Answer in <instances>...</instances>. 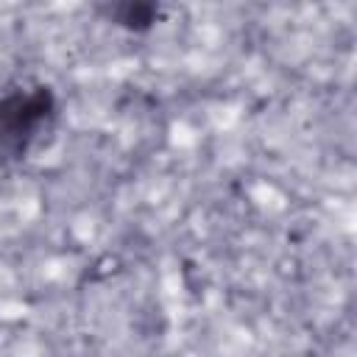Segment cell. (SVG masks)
Instances as JSON below:
<instances>
[{
    "label": "cell",
    "mask_w": 357,
    "mask_h": 357,
    "mask_svg": "<svg viewBox=\"0 0 357 357\" xmlns=\"http://www.w3.org/2000/svg\"><path fill=\"white\" fill-rule=\"evenodd\" d=\"M53 92L47 86L14 89L0 100V159H20L36 131L53 114Z\"/></svg>",
    "instance_id": "obj_1"
},
{
    "label": "cell",
    "mask_w": 357,
    "mask_h": 357,
    "mask_svg": "<svg viewBox=\"0 0 357 357\" xmlns=\"http://www.w3.org/2000/svg\"><path fill=\"white\" fill-rule=\"evenodd\" d=\"M103 11L114 25L126 31H137V33L148 31L159 20V6L153 3H114V6H106Z\"/></svg>",
    "instance_id": "obj_2"
}]
</instances>
